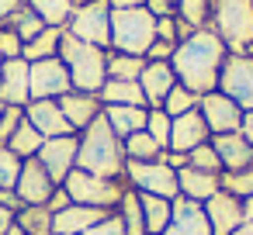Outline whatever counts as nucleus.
<instances>
[{
    "label": "nucleus",
    "mask_w": 253,
    "mask_h": 235,
    "mask_svg": "<svg viewBox=\"0 0 253 235\" xmlns=\"http://www.w3.org/2000/svg\"><path fill=\"white\" fill-rule=\"evenodd\" d=\"M18 7H25L21 0H0V25H7V18H11Z\"/></svg>",
    "instance_id": "09e8293b"
},
{
    "label": "nucleus",
    "mask_w": 253,
    "mask_h": 235,
    "mask_svg": "<svg viewBox=\"0 0 253 235\" xmlns=\"http://www.w3.org/2000/svg\"><path fill=\"white\" fill-rule=\"evenodd\" d=\"M59 111L66 114L70 128L80 135V132H84L94 118H101V114H104V104H101V97H97V94L70 90V94H63V97H59Z\"/></svg>",
    "instance_id": "a211bd4d"
},
{
    "label": "nucleus",
    "mask_w": 253,
    "mask_h": 235,
    "mask_svg": "<svg viewBox=\"0 0 253 235\" xmlns=\"http://www.w3.org/2000/svg\"><path fill=\"white\" fill-rule=\"evenodd\" d=\"M21 4H28V0H21Z\"/></svg>",
    "instance_id": "13d9d810"
},
{
    "label": "nucleus",
    "mask_w": 253,
    "mask_h": 235,
    "mask_svg": "<svg viewBox=\"0 0 253 235\" xmlns=\"http://www.w3.org/2000/svg\"><path fill=\"white\" fill-rule=\"evenodd\" d=\"M211 149H215L218 159H222V173H236V169L253 166V145H250L239 132L211 135Z\"/></svg>",
    "instance_id": "4be33fe9"
},
{
    "label": "nucleus",
    "mask_w": 253,
    "mask_h": 235,
    "mask_svg": "<svg viewBox=\"0 0 253 235\" xmlns=\"http://www.w3.org/2000/svg\"><path fill=\"white\" fill-rule=\"evenodd\" d=\"M101 104L111 107V104H132V107H146V97H142V87L139 80H108L101 87Z\"/></svg>",
    "instance_id": "393cba45"
},
{
    "label": "nucleus",
    "mask_w": 253,
    "mask_h": 235,
    "mask_svg": "<svg viewBox=\"0 0 253 235\" xmlns=\"http://www.w3.org/2000/svg\"><path fill=\"white\" fill-rule=\"evenodd\" d=\"M222 190L232 194V197H239V201H246L253 194V166L236 169V173H222Z\"/></svg>",
    "instance_id": "4c0bfd02"
},
{
    "label": "nucleus",
    "mask_w": 253,
    "mask_h": 235,
    "mask_svg": "<svg viewBox=\"0 0 253 235\" xmlns=\"http://www.w3.org/2000/svg\"><path fill=\"white\" fill-rule=\"evenodd\" d=\"M111 211L104 207H87V204H70L66 211L52 214V232L56 235H84L87 228H94L97 221H104Z\"/></svg>",
    "instance_id": "412c9836"
},
{
    "label": "nucleus",
    "mask_w": 253,
    "mask_h": 235,
    "mask_svg": "<svg viewBox=\"0 0 253 235\" xmlns=\"http://www.w3.org/2000/svg\"><path fill=\"white\" fill-rule=\"evenodd\" d=\"M211 4H215V0H177V18L187 21L191 28H208Z\"/></svg>",
    "instance_id": "f704fd0d"
},
{
    "label": "nucleus",
    "mask_w": 253,
    "mask_h": 235,
    "mask_svg": "<svg viewBox=\"0 0 253 235\" xmlns=\"http://www.w3.org/2000/svg\"><path fill=\"white\" fill-rule=\"evenodd\" d=\"M243 214H246V221H253V194L243 201Z\"/></svg>",
    "instance_id": "864d4df0"
},
{
    "label": "nucleus",
    "mask_w": 253,
    "mask_h": 235,
    "mask_svg": "<svg viewBox=\"0 0 253 235\" xmlns=\"http://www.w3.org/2000/svg\"><path fill=\"white\" fill-rule=\"evenodd\" d=\"M0 101L7 107H28L32 87H28V63L25 59H4L0 63Z\"/></svg>",
    "instance_id": "2eb2a0df"
},
{
    "label": "nucleus",
    "mask_w": 253,
    "mask_h": 235,
    "mask_svg": "<svg viewBox=\"0 0 253 235\" xmlns=\"http://www.w3.org/2000/svg\"><path fill=\"white\" fill-rule=\"evenodd\" d=\"M239 135L253 145V111H243V125H239Z\"/></svg>",
    "instance_id": "8fccbe9b"
},
{
    "label": "nucleus",
    "mask_w": 253,
    "mask_h": 235,
    "mask_svg": "<svg viewBox=\"0 0 253 235\" xmlns=\"http://www.w3.org/2000/svg\"><path fill=\"white\" fill-rule=\"evenodd\" d=\"M59 187H66L70 201L73 204H87V207H104V211H115L122 194L128 190L125 180H108V176H94L87 169H73Z\"/></svg>",
    "instance_id": "423d86ee"
},
{
    "label": "nucleus",
    "mask_w": 253,
    "mask_h": 235,
    "mask_svg": "<svg viewBox=\"0 0 253 235\" xmlns=\"http://www.w3.org/2000/svg\"><path fill=\"white\" fill-rule=\"evenodd\" d=\"M4 235H28V232H21V228H18V225H11V228H7V232H4Z\"/></svg>",
    "instance_id": "6e6d98bb"
},
{
    "label": "nucleus",
    "mask_w": 253,
    "mask_h": 235,
    "mask_svg": "<svg viewBox=\"0 0 253 235\" xmlns=\"http://www.w3.org/2000/svg\"><path fill=\"white\" fill-rule=\"evenodd\" d=\"M218 90L232 97L243 111H253V59L229 52L218 73Z\"/></svg>",
    "instance_id": "9d476101"
},
{
    "label": "nucleus",
    "mask_w": 253,
    "mask_h": 235,
    "mask_svg": "<svg viewBox=\"0 0 253 235\" xmlns=\"http://www.w3.org/2000/svg\"><path fill=\"white\" fill-rule=\"evenodd\" d=\"M156 42V18L146 7H128V11H111V52L125 56H142Z\"/></svg>",
    "instance_id": "39448f33"
},
{
    "label": "nucleus",
    "mask_w": 253,
    "mask_h": 235,
    "mask_svg": "<svg viewBox=\"0 0 253 235\" xmlns=\"http://www.w3.org/2000/svg\"><path fill=\"white\" fill-rule=\"evenodd\" d=\"M187 166H191V169H205V173H218V176H222V159H218V152L211 149V142L191 149V152H187Z\"/></svg>",
    "instance_id": "58836bf2"
},
{
    "label": "nucleus",
    "mask_w": 253,
    "mask_h": 235,
    "mask_svg": "<svg viewBox=\"0 0 253 235\" xmlns=\"http://www.w3.org/2000/svg\"><path fill=\"white\" fill-rule=\"evenodd\" d=\"M77 149H80V138L77 135H59V138H45L35 159L45 166V173L56 183H63L77 169Z\"/></svg>",
    "instance_id": "f8f14e48"
},
{
    "label": "nucleus",
    "mask_w": 253,
    "mask_h": 235,
    "mask_svg": "<svg viewBox=\"0 0 253 235\" xmlns=\"http://www.w3.org/2000/svg\"><path fill=\"white\" fill-rule=\"evenodd\" d=\"M59 59H63V63H66V69H70L73 90L101 94V87L108 83V49L87 45V42H80V38H73V35H66V32H63Z\"/></svg>",
    "instance_id": "7ed1b4c3"
},
{
    "label": "nucleus",
    "mask_w": 253,
    "mask_h": 235,
    "mask_svg": "<svg viewBox=\"0 0 253 235\" xmlns=\"http://www.w3.org/2000/svg\"><path fill=\"white\" fill-rule=\"evenodd\" d=\"M125 142V159H135V163H149V159H160V145H156V138L142 128V132H135V135H128V138H122Z\"/></svg>",
    "instance_id": "72a5a7b5"
},
{
    "label": "nucleus",
    "mask_w": 253,
    "mask_h": 235,
    "mask_svg": "<svg viewBox=\"0 0 253 235\" xmlns=\"http://www.w3.org/2000/svg\"><path fill=\"white\" fill-rule=\"evenodd\" d=\"M173 49L177 45H170V42H153L149 45V52H146V63H170V56H173Z\"/></svg>",
    "instance_id": "a18cd8bd"
},
{
    "label": "nucleus",
    "mask_w": 253,
    "mask_h": 235,
    "mask_svg": "<svg viewBox=\"0 0 253 235\" xmlns=\"http://www.w3.org/2000/svg\"><path fill=\"white\" fill-rule=\"evenodd\" d=\"M63 32H66V28H45L39 38L25 42V49H21V59H25V63H39V59H52V56H59Z\"/></svg>",
    "instance_id": "c85d7f7f"
},
{
    "label": "nucleus",
    "mask_w": 253,
    "mask_h": 235,
    "mask_svg": "<svg viewBox=\"0 0 253 235\" xmlns=\"http://www.w3.org/2000/svg\"><path fill=\"white\" fill-rule=\"evenodd\" d=\"M11 225H14V211L11 207H0V235H4Z\"/></svg>",
    "instance_id": "603ef678"
},
{
    "label": "nucleus",
    "mask_w": 253,
    "mask_h": 235,
    "mask_svg": "<svg viewBox=\"0 0 253 235\" xmlns=\"http://www.w3.org/2000/svg\"><path fill=\"white\" fill-rule=\"evenodd\" d=\"M225 56H229L225 42L211 28H198L191 38L177 42V49L170 56V66L177 73V83L201 97V94L218 90V73H222Z\"/></svg>",
    "instance_id": "f257e3e1"
},
{
    "label": "nucleus",
    "mask_w": 253,
    "mask_h": 235,
    "mask_svg": "<svg viewBox=\"0 0 253 235\" xmlns=\"http://www.w3.org/2000/svg\"><path fill=\"white\" fill-rule=\"evenodd\" d=\"M0 207H11V211H21L25 204L18 201V194H14V190H4V187H0Z\"/></svg>",
    "instance_id": "de8ad7c7"
},
{
    "label": "nucleus",
    "mask_w": 253,
    "mask_h": 235,
    "mask_svg": "<svg viewBox=\"0 0 253 235\" xmlns=\"http://www.w3.org/2000/svg\"><path fill=\"white\" fill-rule=\"evenodd\" d=\"M28 7L49 25V28H66V21L77 11V0H28Z\"/></svg>",
    "instance_id": "c756f323"
},
{
    "label": "nucleus",
    "mask_w": 253,
    "mask_h": 235,
    "mask_svg": "<svg viewBox=\"0 0 253 235\" xmlns=\"http://www.w3.org/2000/svg\"><path fill=\"white\" fill-rule=\"evenodd\" d=\"M198 114L205 118V125H208L211 135H229V132H239V125H243V107L232 97H225L222 90L201 94Z\"/></svg>",
    "instance_id": "9b49d317"
},
{
    "label": "nucleus",
    "mask_w": 253,
    "mask_h": 235,
    "mask_svg": "<svg viewBox=\"0 0 253 235\" xmlns=\"http://www.w3.org/2000/svg\"><path fill=\"white\" fill-rule=\"evenodd\" d=\"M142 69H146L142 56H125V52L108 49V80H139Z\"/></svg>",
    "instance_id": "2f4dec72"
},
{
    "label": "nucleus",
    "mask_w": 253,
    "mask_h": 235,
    "mask_svg": "<svg viewBox=\"0 0 253 235\" xmlns=\"http://www.w3.org/2000/svg\"><path fill=\"white\" fill-rule=\"evenodd\" d=\"M170 128H173V118L163 111V107H149V118H146V132L156 138L160 149L170 145Z\"/></svg>",
    "instance_id": "e433bc0d"
},
{
    "label": "nucleus",
    "mask_w": 253,
    "mask_h": 235,
    "mask_svg": "<svg viewBox=\"0 0 253 235\" xmlns=\"http://www.w3.org/2000/svg\"><path fill=\"white\" fill-rule=\"evenodd\" d=\"M56 187L59 183L45 173V166L39 159H25L21 163V176L14 183V194H18L21 204H49V197H52Z\"/></svg>",
    "instance_id": "ddd939ff"
},
{
    "label": "nucleus",
    "mask_w": 253,
    "mask_h": 235,
    "mask_svg": "<svg viewBox=\"0 0 253 235\" xmlns=\"http://www.w3.org/2000/svg\"><path fill=\"white\" fill-rule=\"evenodd\" d=\"M142 201V218H146V235H163L170 225V211L173 201L170 197H156V194H139Z\"/></svg>",
    "instance_id": "a878e982"
},
{
    "label": "nucleus",
    "mask_w": 253,
    "mask_h": 235,
    "mask_svg": "<svg viewBox=\"0 0 253 235\" xmlns=\"http://www.w3.org/2000/svg\"><path fill=\"white\" fill-rule=\"evenodd\" d=\"M52 235H56V232H52Z\"/></svg>",
    "instance_id": "052dcab7"
},
{
    "label": "nucleus",
    "mask_w": 253,
    "mask_h": 235,
    "mask_svg": "<svg viewBox=\"0 0 253 235\" xmlns=\"http://www.w3.org/2000/svg\"><path fill=\"white\" fill-rule=\"evenodd\" d=\"M25 121V107H7L0 118V145H7V138L18 132V125Z\"/></svg>",
    "instance_id": "a19ab883"
},
{
    "label": "nucleus",
    "mask_w": 253,
    "mask_h": 235,
    "mask_svg": "<svg viewBox=\"0 0 253 235\" xmlns=\"http://www.w3.org/2000/svg\"><path fill=\"white\" fill-rule=\"evenodd\" d=\"M14 225L28 235H52V211L45 204H25L14 211Z\"/></svg>",
    "instance_id": "cd10ccee"
},
{
    "label": "nucleus",
    "mask_w": 253,
    "mask_h": 235,
    "mask_svg": "<svg viewBox=\"0 0 253 235\" xmlns=\"http://www.w3.org/2000/svg\"><path fill=\"white\" fill-rule=\"evenodd\" d=\"M111 11H128V7H146V0H108Z\"/></svg>",
    "instance_id": "3c124183"
},
{
    "label": "nucleus",
    "mask_w": 253,
    "mask_h": 235,
    "mask_svg": "<svg viewBox=\"0 0 253 235\" xmlns=\"http://www.w3.org/2000/svg\"><path fill=\"white\" fill-rule=\"evenodd\" d=\"M208 28L225 42L229 52L253 59V0H215Z\"/></svg>",
    "instance_id": "20e7f679"
},
{
    "label": "nucleus",
    "mask_w": 253,
    "mask_h": 235,
    "mask_svg": "<svg viewBox=\"0 0 253 235\" xmlns=\"http://www.w3.org/2000/svg\"><path fill=\"white\" fill-rule=\"evenodd\" d=\"M139 87H142L146 107H163L167 94L177 87V73H173L170 63H146V69L139 76Z\"/></svg>",
    "instance_id": "aec40b11"
},
{
    "label": "nucleus",
    "mask_w": 253,
    "mask_h": 235,
    "mask_svg": "<svg viewBox=\"0 0 253 235\" xmlns=\"http://www.w3.org/2000/svg\"><path fill=\"white\" fill-rule=\"evenodd\" d=\"M104 118H108V125L115 128V135H118V138H128V135H135V132H142V128H146L149 107L111 104V107H104Z\"/></svg>",
    "instance_id": "b1692460"
},
{
    "label": "nucleus",
    "mask_w": 253,
    "mask_h": 235,
    "mask_svg": "<svg viewBox=\"0 0 253 235\" xmlns=\"http://www.w3.org/2000/svg\"><path fill=\"white\" fill-rule=\"evenodd\" d=\"M4 111H7V104H4V101H0V118H4Z\"/></svg>",
    "instance_id": "4d7b16f0"
},
{
    "label": "nucleus",
    "mask_w": 253,
    "mask_h": 235,
    "mask_svg": "<svg viewBox=\"0 0 253 235\" xmlns=\"http://www.w3.org/2000/svg\"><path fill=\"white\" fill-rule=\"evenodd\" d=\"M25 118L32 121V128H39L42 138H59V135H77L66 121V114L59 111V101H28Z\"/></svg>",
    "instance_id": "dca6fc26"
},
{
    "label": "nucleus",
    "mask_w": 253,
    "mask_h": 235,
    "mask_svg": "<svg viewBox=\"0 0 253 235\" xmlns=\"http://www.w3.org/2000/svg\"><path fill=\"white\" fill-rule=\"evenodd\" d=\"M218 190H222V176H218V173H205V169H191V166L177 169V194H180V197L205 204V201L215 197Z\"/></svg>",
    "instance_id": "5701e85b"
},
{
    "label": "nucleus",
    "mask_w": 253,
    "mask_h": 235,
    "mask_svg": "<svg viewBox=\"0 0 253 235\" xmlns=\"http://www.w3.org/2000/svg\"><path fill=\"white\" fill-rule=\"evenodd\" d=\"M205 218H208L211 235H232V232L246 221V214H243V201L232 197V194H225V190H218L215 197L205 201Z\"/></svg>",
    "instance_id": "4468645a"
},
{
    "label": "nucleus",
    "mask_w": 253,
    "mask_h": 235,
    "mask_svg": "<svg viewBox=\"0 0 253 235\" xmlns=\"http://www.w3.org/2000/svg\"><path fill=\"white\" fill-rule=\"evenodd\" d=\"M21 156H14L7 145H0V187L4 190H14V183H18V176H21Z\"/></svg>",
    "instance_id": "ea45409f"
},
{
    "label": "nucleus",
    "mask_w": 253,
    "mask_h": 235,
    "mask_svg": "<svg viewBox=\"0 0 253 235\" xmlns=\"http://www.w3.org/2000/svg\"><path fill=\"white\" fill-rule=\"evenodd\" d=\"M80 149H77V169H87L94 176H108V180H125V142L115 135V128L108 125V118H94L80 135Z\"/></svg>",
    "instance_id": "f03ea898"
},
{
    "label": "nucleus",
    "mask_w": 253,
    "mask_h": 235,
    "mask_svg": "<svg viewBox=\"0 0 253 235\" xmlns=\"http://www.w3.org/2000/svg\"><path fill=\"white\" fill-rule=\"evenodd\" d=\"M125 183L139 194H156V197H180L177 194V169H170L163 159H149V163H125Z\"/></svg>",
    "instance_id": "6e6552de"
},
{
    "label": "nucleus",
    "mask_w": 253,
    "mask_h": 235,
    "mask_svg": "<svg viewBox=\"0 0 253 235\" xmlns=\"http://www.w3.org/2000/svg\"><path fill=\"white\" fill-rule=\"evenodd\" d=\"M163 235H211L208 218H205V204L187 201V197H173L170 225H167Z\"/></svg>",
    "instance_id": "f3484780"
},
{
    "label": "nucleus",
    "mask_w": 253,
    "mask_h": 235,
    "mask_svg": "<svg viewBox=\"0 0 253 235\" xmlns=\"http://www.w3.org/2000/svg\"><path fill=\"white\" fill-rule=\"evenodd\" d=\"M156 38L177 45V42H180V38H177V18H156Z\"/></svg>",
    "instance_id": "37998d69"
},
{
    "label": "nucleus",
    "mask_w": 253,
    "mask_h": 235,
    "mask_svg": "<svg viewBox=\"0 0 253 235\" xmlns=\"http://www.w3.org/2000/svg\"><path fill=\"white\" fill-rule=\"evenodd\" d=\"M66 35L97 45V49H111V4L108 0H94L73 11V18L66 21Z\"/></svg>",
    "instance_id": "0eeeda50"
},
{
    "label": "nucleus",
    "mask_w": 253,
    "mask_h": 235,
    "mask_svg": "<svg viewBox=\"0 0 253 235\" xmlns=\"http://www.w3.org/2000/svg\"><path fill=\"white\" fill-rule=\"evenodd\" d=\"M205 142H211V132H208V125H205V118H201L198 111H187V114H177V118H173L170 145H167V149H173V152H191V149H198V145H205Z\"/></svg>",
    "instance_id": "6ab92c4d"
},
{
    "label": "nucleus",
    "mask_w": 253,
    "mask_h": 235,
    "mask_svg": "<svg viewBox=\"0 0 253 235\" xmlns=\"http://www.w3.org/2000/svg\"><path fill=\"white\" fill-rule=\"evenodd\" d=\"M232 235H253V221H243V225H239Z\"/></svg>",
    "instance_id": "5fc2aeb1"
},
{
    "label": "nucleus",
    "mask_w": 253,
    "mask_h": 235,
    "mask_svg": "<svg viewBox=\"0 0 253 235\" xmlns=\"http://www.w3.org/2000/svg\"><path fill=\"white\" fill-rule=\"evenodd\" d=\"M42 135H39V128H32V121L25 118L21 125H18V132L7 138V149L14 152V156H21V159H35L39 156V149H42Z\"/></svg>",
    "instance_id": "7c9ffc66"
},
{
    "label": "nucleus",
    "mask_w": 253,
    "mask_h": 235,
    "mask_svg": "<svg viewBox=\"0 0 253 235\" xmlns=\"http://www.w3.org/2000/svg\"><path fill=\"white\" fill-rule=\"evenodd\" d=\"M28 87H32V101H59L63 94L73 90V80L66 63L52 56V59L28 63Z\"/></svg>",
    "instance_id": "1a4fd4ad"
},
{
    "label": "nucleus",
    "mask_w": 253,
    "mask_h": 235,
    "mask_svg": "<svg viewBox=\"0 0 253 235\" xmlns=\"http://www.w3.org/2000/svg\"><path fill=\"white\" fill-rule=\"evenodd\" d=\"M70 204H73V201H70V194H66V187H56V190H52V197H49V204H45V207H49V211H52V214H59V211H66V207H70Z\"/></svg>",
    "instance_id": "49530a36"
},
{
    "label": "nucleus",
    "mask_w": 253,
    "mask_h": 235,
    "mask_svg": "<svg viewBox=\"0 0 253 235\" xmlns=\"http://www.w3.org/2000/svg\"><path fill=\"white\" fill-rule=\"evenodd\" d=\"M84 235H125V225H122V218L111 211L104 221H97V225H94V228H87Z\"/></svg>",
    "instance_id": "79ce46f5"
},
{
    "label": "nucleus",
    "mask_w": 253,
    "mask_h": 235,
    "mask_svg": "<svg viewBox=\"0 0 253 235\" xmlns=\"http://www.w3.org/2000/svg\"><path fill=\"white\" fill-rule=\"evenodd\" d=\"M7 28H14L21 42H32V38H39V35H42L49 25H45V21H42V18H39V14H35L28 4H25V7H18V11L7 18Z\"/></svg>",
    "instance_id": "473e14b6"
},
{
    "label": "nucleus",
    "mask_w": 253,
    "mask_h": 235,
    "mask_svg": "<svg viewBox=\"0 0 253 235\" xmlns=\"http://www.w3.org/2000/svg\"><path fill=\"white\" fill-rule=\"evenodd\" d=\"M198 101H201L198 94H191L187 87H180V83H177V87H173V90L167 94V101H163V111H167L170 118H177V114L198 111Z\"/></svg>",
    "instance_id": "c9c22d12"
},
{
    "label": "nucleus",
    "mask_w": 253,
    "mask_h": 235,
    "mask_svg": "<svg viewBox=\"0 0 253 235\" xmlns=\"http://www.w3.org/2000/svg\"><path fill=\"white\" fill-rule=\"evenodd\" d=\"M0 63H4V59H0Z\"/></svg>",
    "instance_id": "bf43d9fd"
},
{
    "label": "nucleus",
    "mask_w": 253,
    "mask_h": 235,
    "mask_svg": "<svg viewBox=\"0 0 253 235\" xmlns=\"http://www.w3.org/2000/svg\"><path fill=\"white\" fill-rule=\"evenodd\" d=\"M115 214L122 218L125 235H146V218H142V201H139V190H132V187H128V190L122 194V201H118Z\"/></svg>",
    "instance_id": "bb28decb"
},
{
    "label": "nucleus",
    "mask_w": 253,
    "mask_h": 235,
    "mask_svg": "<svg viewBox=\"0 0 253 235\" xmlns=\"http://www.w3.org/2000/svg\"><path fill=\"white\" fill-rule=\"evenodd\" d=\"M146 11L153 18H177V0H146Z\"/></svg>",
    "instance_id": "c03bdc74"
}]
</instances>
